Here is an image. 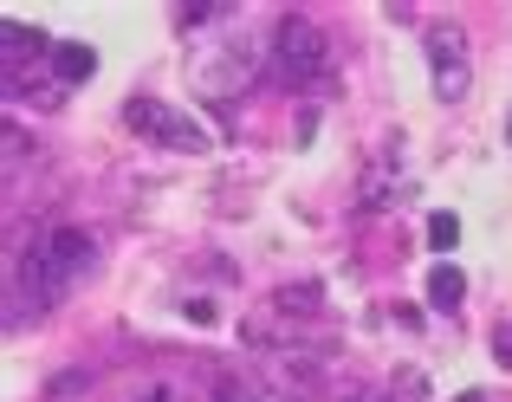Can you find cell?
Instances as JSON below:
<instances>
[{
    "label": "cell",
    "instance_id": "3",
    "mask_svg": "<svg viewBox=\"0 0 512 402\" xmlns=\"http://www.w3.org/2000/svg\"><path fill=\"white\" fill-rule=\"evenodd\" d=\"M124 124L137 130V137H156L163 150H188V156L208 150V130H201L188 111L163 104V98H130V104H124Z\"/></svg>",
    "mask_w": 512,
    "mask_h": 402
},
{
    "label": "cell",
    "instance_id": "9",
    "mask_svg": "<svg viewBox=\"0 0 512 402\" xmlns=\"http://www.w3.org/2000/svg\"><path fill=\"white\" fill-rule=\"evenodd\" d=\"M214 402H279V396L253 390V383H214Z\"/></svg>",
    "mask_w": 512,
    "mask_h": 402
},
{
    "label": "cell",
    "instance_id": "7",
    "mask_svg": "<svg viewBox=\"0 0 512 402\" xmlns=\"http://www.w3.org/2000/svg\"><path fill=\"white\" fill-rule=\"evenodd\" d=\"M0 46H7V65H20V52L26 46H46V33H39V26H20V20H7V26H0Z\"/></svg>",
    "mask_w": 512,
    "mask_h": 402
},
{
    "label": "cell",
    "instance_id": "13",
    "mask_svg": "<svg viewBox=\"0 0 512 402\" xmlns=\"http://www.w3.org/2000/svg\"><path fill=\"white\" fill-rule=\"evenodd\" d=\"M461 402H480V396H461Z\"/></svg>",
    "mask_w": 512,
    "mask_h": 402
},
{
    "label": "cell",
    "instance_id": "10",
    "mask_svg": "<svg viewBox=\"0 0 512 402\" xmlns=\"http://www.w3.org/2000/svg\"><path fill=\"white\" fill-rule=\"evenodd\" d=\"M493 357H500V364L512 370V325H500V331H493Z\"/></svg>",
    "mask_w": 512,
    "mask_h": 402
},
{
    "label": "cell",
    "instance_id": "11",
    "mask_svg": "<svg viewBox=\"0 0 512 402\" xmlns=\"http://www.w3.org/2000/svg\"><path fill=\"white\" fill-rule=\"evenodd\" d=\"M137 402H175V396H169V390H163V383H150V390H143V396H137Z\"/></svg>",
    "mask_w": 512,
    "mask_h": 402
},
{
    "label": "cell",
    "instance_id": "2",
    "mask_svg": "<svg viewBox=\"0 0 512 402\" xmlns=\"http://www.w3.org/2000/svg\"><path fill=\"white\" fill-rule=\"evenodd\" d=\"M273 59H279V72H286L292 85H325V78H331V39H325V26H312L305 13H286L279 33H273Z\"/></svg>",
    "mask_w": 512,
    "mask_h": 402
},
{
    "label": "cell",
    "instance_id": "5",
    "mask_svg": "<svg viewBox=\"0 0 512 402\" xmlns=\"http://www.w3.org/2000/svg\"><path fill=\"white\" fill-rule=\"evenodd\" d=\"M52 72H59V85H85L98 72V52L91 46H52Z\"/></svg>",
    "mask_w": 512,
    "mask_h": 402
},
{
    "label": "cell",
    "instance_id": "8",
    "mask_svg": "<svg viewBox=\"0 0 512 402\" xmlns=\"http://www.w3.org/2000/svg\"><path fill=\"white\" fill-rule=\"evenodd\" d=\"M454 240H461V221H454V214H428V247L448 253Z\"/></svg>",
    "mask_w": 512,
    "mask_h": 402
},
{
    "label": "cell",
    "instance_id": "6",
    "mask_svg": "<svg viewBox=\"0 0 512 402\" xmlns=\"http://www.w3.org/2000/svg\"><path fill=\"white\" fill-rule=\"evenodd\" d=\"M461 292H467V279L454 273V266H435V273H428V305H435V312H454Z\"/></svg>",
    "mask_w": 512,
    "mask_h": 402
},
{
    "label": "cell",
    "instance_id": "1",
    "mask_svg": "<svg viewBox=\"0 0 512 402\" xmlns=\"http://www.w3.org/2000/svg\"><path fill=\"white\" fill-rule=\"evenodd\" d=\"M98 260V247H91V234H78V227H52L46 240H33V253H20V299L52 305L72 279H85V266Z\"/></svg>",
    "mask_w": 512,
    "mask_h": 402
},
{
    "label": "cell",
    "instance_id": "4",
    "mask_svg": "<svg viewBox=\"0 0 512 402\" xmlns=\"http://www.w3.org/2000/svg\"><path fill=\"white\" fill-rule=\"evenodd\" d=\"M422 46H428V65H435V98L441 104H461L467 91H474V65H467L461 33H454V26H428Z\"/></svg>",
    "mask_w": 512,
    "mask_h": 402
},
{
    "label": "cell",
    "instance_id": "12",
    "mask_svg": "<svg viewBox=\"0 0 512 402\" xmlns=\"http://www.w3.org/2000/svg\"><path fill=\"white\" fill-rule=\"evenodd\" d=\"M506 137H512V117H506Z\"/></svg>",
    "mask_w": 512,
    "mask_h": 402
}]
</instances>
